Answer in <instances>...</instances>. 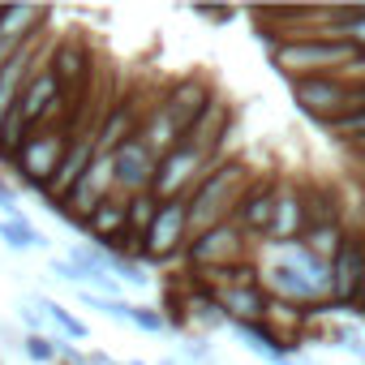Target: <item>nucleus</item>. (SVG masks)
I'll use <instances>...</instances> for the list:
<instances>
[{"mask_svg":"<svg viewBox=\"0 0 365 365\" xmlns=\"http://www.w3.org/2000/svg\"><path fill=\"white\" fill-rule=\"evenodd\" d=\"M250 180H254V176H250V163H245V159H224V163L202 180V185L185 198V202H190V241L202 237L207 228L232 220L241 194L250 190Z\"/></svg>","mask_w":365,"mask_h":365,"instance_id":"f257e3e1","label":"nucleus"},{"mask_svg":"<svg viewBox=\"0 0 365 365\" xmlns=\"http://www.w3.org/2000/svg\"><path fill=\"white\" fill-rule=\"evenodd\" d=\"M352 56H356V48H348V43H322V39L271 48V65L288 82H301V78H344V69L352 65Z\"/></svg>","mask_w":365,"mask_h":365,"instance_id":"f03ea898","label":"nucleus"},{"mask_svg":"<svg viewBox=\"0 0 365 365\" xmlns=\"http://www.w3.org/2000/svg\"><path fill=\"white\" fill-rule=\"evenodd\" d=\"M215 168H220V159H211V155H202V150H194V146L180 142L176 150H168V155L159 159L150 194H155L159 202H180V198H190Z\"/></svg>","mask_w":365,"mask_h":365,"instance_id":"7ed1b4c3","label":"nucleus"},{"mask_svg":"<svg viewBox=\"0 0 365 365\" xmlns=\"http://www.w3.org/2000/svg\"><path fill=\"white\" fill-rule=\"evenodd\" d=\"M292 91V103L322 129L348 112H356L352 103V82L348 78H301V82H288Z\"/></svg>","mask_w":365,"mask_h":365,"instance_id":"20e7f679","label":"nucleus"},{"mask_svg":"<svg viewBox=\"0 0 365 365\" xmlns=\"http://www.w3.org/2000/svg\"><path fill=\"white\" fill-rule=\"evenodd\" d=\"M185 245H190V202L185 198H180V202H163L159 220L150 224V232L142 241V258L168 262L176 254H185Z\"/></svg>","mask_w":365,"mask_h":365,"instance_id":"39448f33","label":"nucleus"},{"mask_svg":"<svg viewBox=\"0 0 365 365\" xmlns=\"http://www.w3.org/2000/svg\"><path fill=\"white\" fill-rule=\"evenodd\" d=\"M52 73H56V82H61V95L73 103V116H78V108H82L91 82H95V56H91V48H86L82 39H65V43L52 52Z\"/></svg>","mask_w":365,"mask_h":365,"instance_id":"423d86ee","label":"nucleus"},{"mask_svg":"<svg viewBox=\"0 0 365 365\" xmlns=\"http://www.w3.org/2000/svg\"><path fill=\"white\" fill-rule=\"evenodd\" d=\"M241 250H245V232L228 220V224H215L207 228L202 237H194L185 245V262L194 271H211V267H228V262H241Z\"/></svg>","mask_w":365,"mask_h":365,"instance_id":"0eeeda50","label":"nucleus"},{"mask_svg":"<svg viewBox=\"0 0 365 365\" xmlns=\"http://www.w3.org/2000/svg\"><path fill=\"white\" fill-rule=\"evenodd\" d=\"M65 150H69V138H65V133H35V138H26L22 150L14 155V168H18L22 180H31V185L43 190L48 180L56 176Z\"/></svg>","mask_w":365,"mask_h":365,"instance_id":"6e6552de","label":"nucleus"},{"mask_svg":"<svg viewBox=\"0 0 365 365\" xmlns=\"http://www.w3.org/2000/svg\"><path fill=\"white\" fill-rule=\"evenodd\" d=\"M361 292H365V232L348 228V241L331 262V301L352 305Z\"/></svg>","mask_w":365,"mask_h":365,"instance_id":"1a4fd4ad","label":"nucleus"},{"mask_svg":"<svg viewBox=\"0 0 365 365\" xmlns=\"http://www.w3.org/2000/svg\"><path fill=\"white\" fill-rule=\"evenodd\" d=\"M116 190L125 194V198H133V194H150V185H155V168H159V155L133 133L116 155Z\"/></svg>","mask_w":365,"mask_h":365,"instance_id":"9d476101","label":"nucleus"},{"mask_svg":"<svg viewBox=\"0 0 365 365\" xmlns=\"http://www.w3.org/2000/svg\"><path fill=\"white\" fill-rule=\"evenodd\" d=\"M275 202H279V185L275 180H250V190L241 194L237 211H232V224L245 232V237H271V224H275Z\"/></svg>","mask_w":365,"mask_h":365,"instance_id":"9b49d317","label":"nucleus"},{"mask_svg":"<svg viewBox=\"0 0 365 365\" xmlns=\"http://www.w3.org/2000/svg\"><path fill=\"white\" fill-rule=\"evenodd\" d=\"M116 194V159L112 155H99L95 163H91V172L73 185V194L65 198V215H73V220H86L103 198H112Z\"/></svg>","mask_w":365,"mask_h":365,"instance_id":"f8f14e48","label":"nucleus"},{"mask_svg":"<svg viewBox=\"0 0 365 365\" xmlns=\"http://www.w3.org/2000/svg\"><path fill=\"white\" fill-rule=\"evenodd\" d=\"M159 103H163V112L176 120V129H180V133H190V129H194V120L215 103V91H211L202 78H180V82H172V86L163 91V99H159Z\"/></svg>","mask_w":365,"mask_h":365,"instance_id":"ddd939ff","label":"nucleus"},{"mask_svg":"<svg viewBox=\"0 0 365 365\" xmlns=\"http://www.w3.org/2000/svg\"><path fill=\"white\" fill-rule=\"evenodd\" d=\"M309 232V211H305V190L301 185H279V202H275V224H271V245L288 250L297 241H305Z\"/></svg>","mask_w":365,"mask_h":365,"instance_id":"4468645a","label":"nucleus"},{"mask_svg":"<svg viewBox=\"0 0 365 365\" xmlns=\"http://www.w3.org/2000/svg\"><path fill=\"white\" fill-rule=\"evenodd\" d=\"M262 288H267L275 301H292V305H318V301H322V292L309 284V275H305V271H297L279 250H275L271 267L262 271Z\"/></svg>","mask_w":365,"mask_h":365,"instance_id":"2eb2a0df","label":"nucleus"},{"mask_svg":"<svg viewBox=\"0 0 365 365\" xmlns=\"http://www.w3.org/2000/svg\"><path fill=\"white\" fill-rule=\"evenodd\" d=\"M228 327H232V335H237L254 356H262L267 365H292L297 344H292V339H284L271 322H228Z\"/></svg>","mask_w":365,"mask_h":365,"instance_id":"dca6fc26","label":"nucleus"},{"mask_svg":"<svg viewBox=\"0 0 365 365\" xmlns=\"http://www.w3.org/2000/svg\"><path fill=\"white\" fill-rule=\"evenodd\" d=\"M78 228L91 232L95 245H116L125 237V228H129V198H116V194L103 198L86 220H78Z\"/></svg>","mask_w":365,"mask_h":365,"instance_id":"f3484780","label":"nucleus"},{"mask_svg":"<svg viewBox=\"0 0 365 365\" xmlns=\"http://www.w3.org/2000/svg\"><path fill=\"white\" fill-rule=\"evenodd\" d=\"M305 190V211H309V228H327V224H344V198L335 185H301Z\"/></svg>","mask_w":365,"mask_h":365,"instance_id":"a211bd4d","label":"nucleus"},{"mask_svg":"<svg viewBox=\"0 0 365 365\" xmlns=\"http://www.w3.org/2000/svg\"><path fill=\"white\" fill-rule=\"evenodd\" d=\"M138 138H142V142H146V146L163 159L168 150H176V146H180V138H185V133H180V129H176V120L163 112V103H155V108L146 112V120H142Z\"/></svg>","mask_w":365,"mask_h":365,"instance_id":"6ab92c4d","label":"nucleus"},{"mask_svg":"<svg viewBox=\"0 0 365 365\" xmlns=\"http://www.w3.org/2000/svg\"><path fill=\"white\" fill-rule=\"evenodd\" d=\"M0 241L9 250H48V237L22 215V220H0Z\"/></svg>","mask_w":365,"mask_h":365,"instance_id":"aec40b11","label":"nucleus"},{"mask_svg":"<svg viewBox=\"0 0 365 365\" xmlns=\"http://www.w3.org/2000/svg\"><path fill=\"white\" fill-rule=\"evenodd\" d=\"M39 309H43V318H48V327H56L65 339H86V322L82 318H73L61 301H48V297H31Z\"/></svg>","mask_w":365,"mask_h":365,"instance_id":"412c9836","label":"nucleus"},{"mask_svg":"<svg viewBox=\"0 0 365 365\" xmlns=\"http://www.w3.org/2000/svg\"><path fill=\"white\" fill-rule=\"evenodd\" d=\"M344 241H348V228H344V224H327V228H309V232H305V245H309L322 262H335V254L344 250Z\"/></svg>","mask_w":365,"mask_h":365,"instance_id":"4be33fe9","label":"nucleus"},{"mask_svg":"<svg viewBox=\"0 0 365 365\" xmlns=\"http://www.w3.org/2000/svg\"><path fill=\"white\" fill-rule=\"evenodd\" d=\"M108 271H112L120 284H129V288H146V284H150V275H146L129 254H112V267H108Z\"/></svg>","mask_w":365,"mask_h":365,"instance_id":"5701e85b","label":"nucleus"},{"mask_svg":"<svg viewBox=\"0 0 365 365\" xmlns=\"http://www.w3.org/2000/svg\"><path fill=\"white\" fill-rule=\"evenodd\" d=\"M138 331H146V335H163L168 331V314H159V309H150V305H133V318H129Z\"/></svg>","mask_w":365,"mask_h":365,"instance_id":"b1692460","label":"nucleus"},{"mask_svg":"<svg viewBox=\"0 0 365 365\" xmlns=\"http://www.w3.org/2000/svg\"><path fill=\"white\" fill-rule=\"evenodd\" d=\"M22 352L31 361L48 365V361H56V339H48V335H22Z\"/></svg>","mask_w":365,"mask_h":365,"instance_id":"393cba45","label":"nucleus"},{"mask_svg":"<svg viewBox=\"0 0 365 365\" xmlns=\"http://www.w3.org/2000/svg\"><path fill=\"white\" fill-rule=\"evenodd\" d=\"M0 211H5V220H22V202L9 180H0Z\"/></svg>","mask_w":365,"mask_h":365,"instance_id":"a878e982","label":"nucleus"},{"mask_svg":"<svg viewBox=\"0 0 365 365\" xmlns=\"http://www.w3.org/2000/svg\"><path fill=\"white\" fill-rule=\"evenodd\" d=\"M180 356H185L190 365H211V361H215V352H211V348H207L202 339H190L185 348H180Z\"/></svg>","mask_w":365,"mask_h":365,"instance_id":"bb28decb","label":"nucleus"},{"mask_svg":"<svg viewBox=\"0 0 365 365\" xmlns=\"http://www.w3.org/2000/svg\"><path fill=\"white\" fill-rule=\"evenodd\" d=\"M194 14H198V18H207V22H215V26H224V22H232V18H237L232 9H194Z\"/></svg>","mask_w":365,"mask_h":365,"instance_id":"cd10ccee","label":"nucleus"},{"mask_svg":"<svg viewBox=\"0 0 365 365\" xmlns=\"http://www.w3.org/2000/svg\"><path fill=\"white\" fill-rule=\"evenodd\" d=\"M352 159H356V155H352ZM356 180L365 185V159H356Z\"/></svg>","mask_w":365,"mask_h":365,"instance_id":"c85d7f7f","label":"nucleus"},{"mask_svg":"<svg viewBox=\"0 0 365 365\" xmlns=\"http://www.w3.org/2000/svg\"><path fill=\"white\" fill-rule=\"evenodd\" d=\"M211 365H215V361H211Z\"/></svg>","mask_w":365,"mask_h":365,"instance_id":"c756f323","label":"nucleus"}]
</instances>
